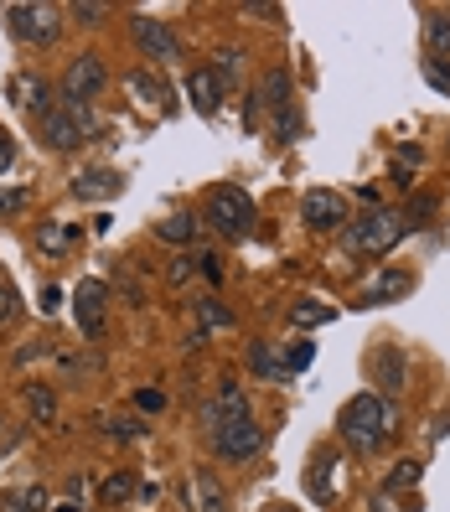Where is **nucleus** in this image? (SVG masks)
Wrapping results in <instances>:
<instances>
[{
  "mask_svg": "<svg viewBox=\"0 0 450 512\" xmlns=\"http://www.w3.org/2000/svg\"><path fill=\"white\" fill-rule=\"evenodd\" d=\"M16 207H21V192H6V197H0V213H16Z\"/></svg>",
  "mask_w": 450,
  "mask_h": 512,
  "instance_id": "obj_41",
  "label": "nucleus"
},
{
  "mask_svg": "<svg viewBox=\"0 0 450 512\" xmlns=\"http://www.w3.org/2000/svg\"><path fill=\"white\" fill-rule=\"evenodd\" d=\"M11 161H16V150H11V135H6V130H0V171H6Z\"/></svg>",
  "mask_w": 450,
  "mask_h": 512,
  "instance_id": "obj_39",
  "label": "nucleus"
},
{
  "mask_svg": "<svg viewBox=\"0 0 450 512\" xmlns=\"http://www.w3.org/2000/svg\"><path fill=\"white\" fill-rule=\"evenodd\" d=\"M16 99H21V109H32L37 119L52 109L47 99H52V88H47V78H37V73H21L16 78Z\"/></svg>",
  "mask_w": 450,
  "mask_h": 512,
  "instance_id": "obj_17",
  "label": "nucleus"
},
{
  "mask_svg": "<svg viewBox=\"0 0 450 512\" xmlns=\"http://www.w3.org/2000/svg\"><path fill=\"white\" fill-rule=\"evenodd\" d=\"M337 435L347 450H363V456H373L378 445H388L399 435V409L394 399L383 394H357L342 414H337Z\"/></svg>",
  "mask_w": 450,
  "mask_h": 512,
  "instance_id": "obj_1",
  "label": "nucleus"
},
{
  "mask_svg": "<svg viewBox=\"0 0 450 512\" xmlns=\"http://www.w3.org/2000/svg\"><path fill=\"white\" fill-rule=\"evenodd\" d=\"M130 497H135V476H130V471H114V476L104 481V502L119 507V502H130Z\"/></svg>",
  "mask_w": 450,
  "mask_h": 512,
  "instance_id": "obj_25",
  "label": "nucleus"
},
{
  "mask_svg": "<svg viewBox=\"0 0 450 512\" xmlns=\"http://www.w3.org/2000/svg\"><path fill=\"white\" fill-rule=\"evenodd\" d=\"M119 187H125V176H119V171H104V166L73 176V197H83V202H104V197H114Z\"/></svg>",
  "mask_w": 450,
  "mask_h": 512,
  "instance_id": "obj_13",
  "label": "nucleus"
},
{
  "mask_svg": "<svg viewBox=\"0 0 450 512\" xmlns=\"http://www.w3.org/2000/svg\"><path fill=\"white\" fill-rule=\"evenodd\" d=\"M337 456H332V450H316V456H311V476H306V492L316 497V502H332L337 497Z\"/></svg>",
  "mask_w": 450,
  "mask_h": 512,
  "instance_id": "obj_14",
  "label": "nucleus"
},
{
  "mask_svg": "<svg viewBox=\"0 0 450 512\" xmlns=\"http://www.w3.org/2000/svg\"><path fill=\"white\" fill-rule=\"evenodd\" d=\"M373 373H378V388H373V394H383V399H388V394H399V388H404V352L383 347V352H378V368H373Z\"/></svg>",
  "mask_w": 450,
  "mask_h": 512,
  "instance_id": "obj_16",
  "label": "nucleus"
},
{
  "mask_svg": "<svg viewBox=\"0 0 450 512\" xmlns=\"http://www.w3.org/2000/svg\"><path fill=\"white\" fill-rule=\"evenodd\" d=\"M435 213V197H419V202H409V218L419 223V218H430Z\"/></svg>",
  "mask_w": 450,
  "mask_h": 512,
  "instance_id": "obj_37",
  "label": "nucleus"
},
{
  "mask_svg": "<svg viewBox=\"0 0 450 512\" xmlns=\"http://www.w3.org/2000/svg\"><path fill=\"white\" fill-rule=\"evenodd\" d=\"M233 419H249V394L238 383H223L213 404H207V430H218V425H233Z\"/></svg>",
  "mask_w": 450,
  "mask_h": 512,
  "instance_id": "obj_10",
  "label": "nucleus"
},
{
  "mask_svg": "<svg viewBox=\"0 0 450 512\" xmlns=\"http://www.w3.org/2000/svg\"><path fill=\"white\" fill-rule=\"evenodd\" d=\"M192 264H197V275H202L207 285H218V280H223V264H218V254H197Z\"/></svg>",
  "mask_w": 450,
  "mask_h": 512,
  "instance_id": "obj_31",
  "label": "nucleus"
},
{
  "mask_svg": "<svg viewBox=\"0 0 450 512\" xmlns=\"http://www.w3.org/2000/svg\"><path fill=\"white\" fill-rule=\"evenodd\" d=\"M104 57H94V52H83V57H73L68 63V73H63V94H68V104H88L104 88Z\"/></svg>",
  "mask_w": 450,
  "mask_h": 512,
  "instance_id": "obj_7",
  "label": "nucleus"
},
{
  "mask_svg": "<svg viewBox=\"0 0 450 512\" xmlns=\"http://www.w3.org/2000/svg\"><path fill=\"white\" fill-rule=\"evenodd\" d=\"M259 445H264V435H259V425H254V414H249V419H233V425H218V430H213V450H218L223 461H233V466L254 461V456H259Z\"/></svg>",
  "mask_w": 450,
  "mask_h": 512,
  "instance_id": "obj_6",
  "label": "nucleus"
},
{
  "mask_svg": "<svg viewBox=\"0 0 450 512\" xmlns=\"http://www.w3.org/2000/svg\"><path fill=\"white\" fill-rule=\"evenodd\" d=\"M409 290V275H399V269H394V275H383V285L368 295V306H378V300H394V295H404Z\"/></svg>",
  "mask_w": 450,
  "mask_h": 512,
  "instance_id": "obj_27",
  "label": "nucleus"
},
{
  "mask_svg": "<svg viewBox=\"0 0 450 512\" xmlns=\"http://www.w3.org/2000/svg\"><path fill=\"white\" fill-rule=\"evenodd\" d=\"M156 238H161V244H192V238H197V218L192 213H171V218H161V228H156Z\"/></svg>",
  "mask_w": 450,
  "mask_h": 512,
  "instance_id": "obj_19",
  "label": "nucleus"
},
{
  "mask_svg": "<svg viewBox=\"0 0 450 512\" xmlns=\"http://www.w3.org/2000/svg\"><path fill=\"white\" fill-rule=\"evenodd\" d=\"M332 316H337V311H332V306H321V300H300V306L290 311V321H295V326H306V331H311V326H326Z\"/></svg>",
  "mask_w": 450,
  "mask_h": 512,
  "instance_id": "obj_21",
  "label": "nucleus"
},
{
  "mask_svg": "<svg viewBox=\"0 0 450 512\" xmlns=\"http://www.w3.org/2000/svg\"><path fill=\"white\" fill-rule=\"evenodd\" d=\"M404 223H409L404 213H388V207H373V213H363L357 223H347V244H352V254H388V249H394L399 238L409 233Z\"/></svg>",
  "mask_w": 450,
  "mask_h": 512,
  "instance_id": "obj_3",
  "label": "nucleus"
},
{
  "mask_svg": "<svg viewBox=\"0 0 450 512\" xmlns=\"http://www.w3.org/2000/svg\"><path fill=\"white\" fill-rule=\"evenodd\" d=\"M130 32H135V42L156 57V63H176L182 57V42H176V32L166 21H156V16H130Z\"/></svg>",
  "mask_w": 450,
  "mask_h": 512,
  "instance_id": "obj_8",
  "label": "nucleus"
},
{
  "mask_svg": "<svg viewBox=\"0 0 450 512\" xmlns=\"http://www.w3.org/2000/svg\"><path fill=\"white\" fill-rule=\"evenodd\" d=\"M244 16H264V21H275L280 11H275V6H244Z\"/></svg>",
  "mask_w": 450,
  "mask_h": 512,
  "instance_id": "obj_40",
  "label": "nucleus"
},
{
  "mask_svg": "<svg viewBox=\"0 0 450 512\" xmlns=\"http://www.w3.org/2000/svg\"><path fill=\"white\" fill-rule=\"evenodd\" d=\"M187 497H192V512H228V492L218 487V476L202 471V466L187 476Z\"/></svg>",
  "mask_w": 450,
  "mask_h": 512,
  "instance_id": "obj_12",
  "label": "nucleus"
},
{
  "mask_svg": "<svg viewBox=\"0 0 450 512\" xmlns=\"http://www.w3.org/2000/svg\"><path fill=\"white\" fill-rule=\"evenodd\" d=\"M311 357H316V347H311V342L285 347V352H280V373H285V378H290V373H306V368H311Z\"/></svg>",
  "mask_w": 450,
  "mask_h": 512,
  "instance_id": "obj_22",
  "label": "nucleus"
},
{
  "mask_svg": "<svg viewBox=\"0 0 450 512\" xmlns=\"http://www.w3.org/2000/svg\"><path fill=\"white\" fill-rule=\"evenodd\" d=\"M259 104H264V109H275V114H285V109H290V73H285V68H269Z\"/></svg>",
  "mask_w": 450,
  "mask_h": 512,
  "instance_id": "obj_18",
  "label": "nucleus"
},
{
  "mask_svg": "<svg viewBox=\"0 0 450 512\" xmlns=\"http://www.w3.org/2000/svg\"><path fill=\"white\" fill-rule=\"evenodd\" d=\"M249 363H254V373H259V378H285V373H280L275 347H264V342H254V347H249Z\"/></svg>",
  "mask_w": 450,
  "mask_h": 512,
  "instance_id": "obj_24",
  "label": "nucleus"
},
{
  "mask_svg": "<svg viewBox=\"0 0 450 512\" xmlns=\"http://www.w3.org/2000/svg\"><path fill=\"white\" fill-rule=\"evenodd\" d=\"M73 316H78V326L88 331V337L104 331V285L99 280H88V285L73 290Z\"/></svg>",
  "mask_w": 450,
  "mask_h": 512,
  "instance_id": "obj_11",
  "label": "nucleus"
},
{
  "mask_svg": "<svg viewBox=\"0 0 450 512\" xmlns=\"http://www.w3.org/2000/svg\"><path fill=\"white\" fill-rule=\"evenodd\" d=\"M192 269H197L192 259H176V264H171V275H166V280H171V285H182V280L192 275Z\"/></svg>",
  "mask_w": 450,
  "mask_h": 512,
  "instance_id": "obj_38",
  "label": "nucleus"
},
{
  "mask_svg": "<svg viewBox=\"0 0 450 512\" xmlns=\"http://www.w3.org/2000/svg\"><path fill=\"white\" fill-rule=\"evenodd\" d=\"M11 311H16V295H11V285H0V326L11 321Z\"/></svg>",
  "mask_w": 450,
  "mask_h": 512,
  "instance_id": "obj_36",
  "label": "nucleus"
},
{
  "mask_svg": "<svg viewBox=\"0 0 450 512\" xmlns=\"http://www.w3.org/2000/svg\"><path fill=\"white\" fill-rule=\"evenodd\" d=\"M425 47H430V57L450 52V11H430L425 16Z\"/></svg>",
  "mask_w": 450,
  "mask_h": 512,
  "instance_id": "obj_20",
  "label": "nucleus"
},
{
  "mask_svg": "<svg viewBox=\"0 0 450 512\" xmlns=\"http://www.w3.org/2000/svg\"><path fill=\"white\" fill-rule=\"evenodd\" d=\"M42 249H47V254H63V249H68V223H47V228H42Z\"/></svg>",
  "mask_w": 450,
  "mask_h": 512,
  "instance_id": "obj_30",
  "label": "nucleus"
},
{
  "mask_svg": "<svg viewBox=\"0 0 450 512\" xmlns=\"http://www.w3.org/2000/svg\"><path fill=\"white\" fill-rule=\"evenodd\" d=\"M419 471H425V466H419V461H399L394 471H388V487H394V492L414 487V481H419Z\"/></svg>",
  "mask_w": 450,
  "mask_h": 512,
  "instance_id": "obj_28",
  "label": "nucleus"
},
{
  "mask_svg": "<svg viewBox=\"0 0 450 512\" xmlns=\"http://www.w3.org/2000/svg\"><path fill=\"white\" fill-rule=\"evenodd\" d=\"M68 16L83 21V26H99L109 16V6H104V0H78V6H68Z\"/></svg>",
  "mask_w": 450,
  "mask_h": 512,
  "instance_id": "obj_26",
  "label": "nucleus"
},
{
  "mask_svg": "<svg viewBox=\"0 0 450 512\" xmlns=\"http://www.w3.org/2000/svg\"><path fill=\"white\" fill-rule=\"evenodd\" d=\"M207 228L223 238H244L254 228V197L244 187H218L207 197Z\"/></svg>",
  "mask_w": 450,
  "mask_h": 512,
  "instance_id": "obj_4",
  "label": "nucleus"
},
{
  "mask_svg": "<svg viewBox=\"0 0 450 512\" xmlns=\"http://www.w3.org/2000/svg\"><path fill=\"white\" fill-rule=\"evenodd\" d=\"M11 26V37L26 42V47H52L57 32H63V11L57 6H37V0H16V6L0 11Z\"/></svg>",
  "mask_w": 450,
  "mask_h": 512,
  "instance_id": "obj_2",
  "label": "nucleus"
},
{
  "mask_svg": "<svg viewBox=\"0 0 450 512\" xmlns=\"http://www.w3.org/2000/svg\"><path fill=\"white\" fill-rule=\"evenodd\" d=\"M425 78L440 88V94H450V68H445V57H430V63H425Z\"/></svg>",
  "mask_w": 450,
  "mask_h": 512,
  "instance_id": "obj_33",
  "label": "nucleus"
},
{
  "mask_svg": "<svg viewBox=\"0 0 450 512\" xmlns=\"http://www.w3.org/2000/svg\"><path fill=\"white\" fill-rule=\"evenodd\" d=\"M57 512H83V507H78V502H63V507H57Z\"/></svg>",
  "mask_w": 450,
  "mask_h": 512,
  "instance_id": "obj_42",
  "label": "nucleus"
},
{
  "mask_svg": "<svg viewBox=\"0 0 450 512\" xmlns=\"http://www.w3.org/2000/svg\"><path fill=\"white\" fill-rule=\"evenodd\" d=\"M26 409H32L37 419H52L57 414V394H52L47 383H32V388H26Z\"/></svg>",
  "mask_w": 450,
  "mask_h": 512,
  "instance_id": "obj_23",
  "label": "nucleus"
},
{
  "mask_svg": "<svg viewBox=\"0 0 450 512\" xmlns=\"http://www.w3.org/2000/svg\"><path fill=\"white\" fill-rule=\"evenodd\" d=\"M37 125H42V140H47L52 150H78L88 130H99L94 114H88V104H52Z\"/></svg>",
  "mask_w": 450,
  "mask_h": 512,
  "instance_id": "obj_5",
  "label": "nucleus"
},
{
  "mask_svg": "<svg viewBox=\"0 0 450 512\" xmlns=\"http://www.w3.org/2000/svg\"><path fill=\"white\" fill-rule=\"evenodd\" d=\"M187 94H192V109L197 114H218V99H223V83H218V73H192L187 78Z\"/></svg>",
  "mask_w": 450,
  "mask_h": 512,
  "instance_id": "obj_15",
  "label": "nucleus"
},
{
  "mask_svg": "<svg viewBox=\"0 0 450 512\" xmlns=\"http://www.w3.org/2000/svg\"><path fill=\"white\" fill-rule=\"evenodd\" d=\"M109 435H114V440H140L145 430L135 425V419H109Z\"/></svg>",
  "mask_w": 450,
  "mask_h": 512,
  "instance_id": "obj_34",
  "label": "nucleus"
},
{
  "mask_svg": "<svg viewBox=\"0 0 450 512\" xmlns=\"http://www.w3.org/2000/svg\"><path fill=\"white\" fill-rule=\"evenodd\" d=\"M135 404H140L145 414H156V409L166 404V394H161V388H140V394H135Z\"/></svg>",
  "mask_w": 450,
  "mask_h": 512,
  "instance_id": "obj_35",
  "label": "nucleus"
},
{
  "mask_svg": "<svg viewBox=\"0 0 450 512\" xmlns=\"http://www.w3.org/2000/svg\"><path fill=\"white\" fill-rule=\"evenodd\" d=\"M197 316H202V326H233V311H228V306H218V300H202Z\"/></svg>",
  "mask_w": 450,
  "mask_h": 512,
  "instance_id": "obj_29",
  "label": "nucleus"
},
{
  "mask_svg": "<svg viewBox=\"0 0 450 512\" xmlns=\"http://www.w3.org/2000/svg\"><path fill=\"white\" fill-rule=\"evenodd\" d=\"M300 213H306V223H311V228H342V223H347V202H342L337 192L316 187V192H306Z\"/></svg>",
  "mask_w": 450,
  "mask_h": 512,
  "instance_id": "obj_9",
  "label": "nucleus"
},
{
  "mask_svg": "<svg viewBox=\"0 0 450 512\" xmlns=\"http://www.w3.org/2000/svg\"><path fill=\"white\" fill-rule=\"evenodd\" d=\"M16 507L21 512H47V492L42 487H26V492H16Z\"/></svg>",
  "mask_w": 450,
  "mask_h": 512,
  "instance_id": "obj_32",
  "label": "nucleus"
}]
</instances>
